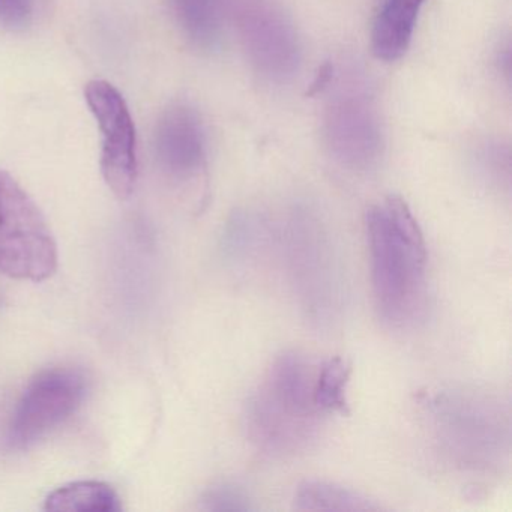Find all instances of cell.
Returning a JSON list of instances; mask_svg holds the SVG:
<instances>
[{"label": "cell", "instance_id": "30bf717a", "mask_svg": "<svg viewBox=\"0 0 512 512\" xmlns=\"http://www.w3.org/2000/svg\"><path fill=\"white\" fill-rule=\"evenodd\" d=\"M155 152L161 169L175 181H191L205 170V133L196 110L178 103L161 115L155 131Z\"/></svg>", "mask_w": 512, "mask_h": 512}, {"label": "cell", "instance_id": "5b68a950", "mask_svg": "<svg viewBox=\"0 0 512 512\" xmlns=\"http://www.w3.org/2000/svg\"><path fill=\"white\" fill-rule=\"evenodd\" d=\"M58 269V245L43 212L22 185L0 170V272L46 281Z\"/></svg>", "mask_w": 512, "mask_h": 512}, {"label": "cell", "instance_id": "8992f818", "mask_svg": "<svg viewBox=\"0 0 512 512\" xmlns=\"http://www.w3.org/2000/svg\"><path fill=\"white\" fill-rule=\"evenodd\" d=\"M326 145L352 172H368L383 155V130L376 101L361 76L350 71L332 88L323 113Z\"/></svg>", "mask_w": 512, "mask_h": 512}, {"label": "cell", "instance_id": "9a60e30c", "mask_svg": "<svg viewBox=\"0 0 512 512\" xmlns=\"http://www.w3.org/2000/svg\"><path fill=\"white\" fill-rule=\"evenodd\" d=\"M352 368L343 358H332L317 368L314 397L325 413L347 412V385Z\"/></svg>", "mask_w": 512, "mask_h": 512}, {"label": "cell", "instance_id": "e0dca14e", "mask_svg": "<svg viewBox=\"0 0 512 512\" xmlns=\"http://www.w3.org/2000/svg\"><path fill=\"white\" fill-rule=\"evenodd\" d=\"M34 13V0H0V26L20 31L29 25Z\"/></svg>", "mask_w": 512, "mask_h": 512}, {"label": "cell", "instance_id": "9c48e42d", "mask_svg": "<svg viewBox=\"0 0 512 512\" xmlns=\"http://www.w3.org/2000/svg\"><path fill=\"white\" fill-rule=\"evenodd\" d=\"M85 98L103 137L101 173L104 181L118 199H128L136 188L139 163L136 127L127 101L106 80L89 82Z\"/></svg>", "mask_w": 512, "mask_h": 512}, {"label": "cell", "instance_id": "8fae6325", "mask_svg": "<svg viewBox=\"0 0 512 512\" xmlns=\"http://www.w3.org/2000/svg\"><path fill=\"white\" fill-rule=\"evenodd\" d=\"M424 0H386L371 32V49L380 61L395 62L409 49Z\"/></svg>", "mask_w": 512, "mask_h": 512}, {"label": "cell", "instance_id": "5bb4252c", "mask_svg": "<svg viewBox=\"0 0 512 512\" xmlns=\"http://www.w3.org/2000/svg\"><path fill=\"white\" fill-rule=\"evenodd\" d=\"M173 13L191 43L209 49L217 43V0H172Z\"/></svg>", "mask_w": 512, "mask_h": 512}, {"label": "cell", "instance_id": "52a82bcc", "mask_svg": "<svg viewBox=\"0 0 512 512\" xmlns=\"http://www.w3.org/2000/svg\"><path fill=\"white\" fill-rule=\"evenodd\" d=\"M226 7L254 71L268 82L293 79L301 46L280 0H226Z\"/></svg>", "mask_w": 512, "mask_h": 512}, {"label": "cell", "instance_id": "3957f363", "mask_svg": "<svg viewBox=\"0 0 512 512\" xmlns=\"http://www.w3.org/2000/svg\"><path fill=\"white\" fill-rule=\"evenodd\" d=\"M317 368L296 350L281 353L244 410V430L257 451L289 458L307 451L326 415L316 403Z\"/></svg>", "mask_w": 512, "mask_h": 512}, {"label": "cell", "instance_id": "4fadbf2b", "mask_svg": "<svg viewBox=\"0 0 512 512\" xmlns=\"http://www.w3.org/2000/svg\"><path fill=\"white\" fill-rule=\"evenodd\" d=\"M44 508L56 512H119L122 505L116 491L106 482L77 481L52 491Z\"/></svg>", "mask_w": 512, "mask_h": 512}, {"label": "cell", "instance_id": "6da1fadb", "mask_svg": "<svg viewBox=\"0 0 512 512\" xmlns=\"http://www.w3.org/2000/svg\"><path fill=\"white\" fill-rule=\"evenodd\" d=\"M371 283L380 320L395 331L415 328L428 308L424 235L400 197L389 196L367 212Z\"/></svg>", "mask_w": 512, "mask_h": 512}, {"label": "cell", "instance_id": "7c38bea8", "mask_svg": "<svg viewBox=\"0 0 512 512\" xmlns=\"http://www.w3.org/2000/svg\"><path fill=\"white\" fill-rule=\"evenodd\" d=\"M293 509L296 511H379L370 497L350 490L343 485L328 481H305L296 488L293 497Z\"/></svg>", "mask_w": 512, "mask_h": 512}, {"label": "cell", "instance_id": "277c9868", "mask_svg": "<svg viewBox=\"0 0 512 512\" xmlns=\"http://www.w3.org/2000/svg\"><path fill=\"white\" fill-rule=\"evenodd\" d=\"M293 289L311 322L331 325L343 308V280L328 230L316 215L295 209L283 230Z\"/></svg>", "mask_w": 512, "mask_h": 512}, {"label": "cell", "instance_id": "7a4b0ae2", "mask_svg": "<svg viewBox=\"0 0 512 512\" xmlns=\"http://www.w3.org/2000/svg\"><path fill=\"white\" fill-rule=\"evenodd\" d=\"M434 448L446 466L466 478H496L509 463L511 412L496 395L449 389L424 401Z\"/></svg>", "mask_w": 512, "mask_h": 512}, {"label": "cell", "instance_id": "ba28073f", "mask_svg": "<svg viewBox=\"0 0 512 512\" xmlns=\"http://www.w3.org/2000/svg\"><path fill=\"white\" fill-rule=\"evenodd\" d=\"M88 380L74 367H55L38 374L23 392L8 427L11 449L31 448L67 421L85 400Z\"/></svg>", "mask_w": 512, "mask_h": 512}, {"label": "cell", "instance_id": "2e32d148", "mask_svg": "<svg viewBox=\"0 0 512 512\" xmlns=\"http://www.w3.org/2000/svg\"><path fill=\"white\" fill-rule=\"evenodd\" d=\"M200 508L205 511H253V499L250 493L238 482L226 481L209 488L202 497Z\"/></svg>", "mask_w": 512, "mask_h": 512}]
</instances>
